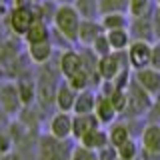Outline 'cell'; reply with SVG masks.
I'll use <instances>...</instances> for the list:
<instances>
[{
  "mask_svg": "<svg viewBox=\"0 0 160 160\" xmlns=\"http://www.w3.org/2000/svg\"><path fill=\"white\" fill-rule=\"evenodd\" d=\"M62 74H60V68L56 64V68L50 66L48 64H44V66H40V74L36 78V92H38V104L42 108L46 106H52L54 102H56V92H58V86L62 84Z\"/></svg>",
  "mask_w": 160,
  "mask_h": 160,
  "instance_id": "obj_1",
  "label": "cell"
},
{
  "mask_svg": "<svg viewBox=\"0 0 160 160\" xmlns=\"http://www.w3.org/2000/svg\"><path fill=\"white\" fill-rule=\"evenodd\" d=\"M52 24H54V30L64 40H68L70 44H78V32H80V24H82V16L74 8V4H58Z\"/></svg>",
  "mask_w": 160,
  "mask_h": 160,
  "instance_id": "obj_2",
  "label": "cell"
},
{
  "mask_svg": "<svg viewBox=\"0 0 160 160\" xmlns=\"http://www.w3.org/2000/svg\"><path fill=\"white\" fill-rule=\"evenodd\" d=\"M74 146L70 140L54 138L52 134L38 136L36 144V160H72Z\"/></svg>",
  "mask_w": 160,
  "mask_h": 160,
  "instance_id": "obj_3",
  "label": "cell"
},
{
  "mask_svg": "<svg viewBox=\"0 0 160 160\" xmlns=\"http://www.w3.org/2000/svg\"><path fill=\"white\" fill-rule=\"evenodd\" d=\"M126 92H128V108H126L124 114L130 116V118H140V116H144V114H148V110L152 108L154 100H156V98L150 96L134 78H132V82L128 84Z\"/></svg>",
  "mask_w": 160,
  "mask_h": 160,
  "instance_id": "obj_4",
  "label": "cell"
},
{
  "mask_svg": "<svg viewBox=\"0 0 160 160\" xmlns=\"http://www.w3.org/2000/svg\"><path fill=\"white\" fill-rule=\"evenodd\" d=\"M36 20V10L34 4H24V6H14L8 12V28L14 36H24L28 32V28Z\"/></svg>",
  "mask_w": 160,
  "mask_h": 160,
  "instance_id": "obj_5",
  "label": "cell"
},
{
  "mask_svg": "<svg viewBox=\"0 0 160 160\" xmlns=\"http://www.w3.org/2000/svg\"><path fill=\"white\" fill-rule=\"evenodd\" d=\"M0 108L8 116H18L22 112L24 104H22V98H20L16 80H4L0 84Z\"/></svg>",
  "mask_w": 160,
  "mask_h": 160,
  "instance_id": "obj_6",
  "label": "cell"
},
{
  "mask_svg": "<svg viewBox=\"0 0 160 160\" xmlns=\"http://www.w3.org/2000/svg\"><path fill=\"white\" fill-rule=\"evenodd\" d=\"M126 54H128L130 68L134 70L148 68L150 62H152V44L146 42V40H132Z\"/></svg>",
  "mask_w": 160,
  "mask_h": 160,
  "instance_id": "obj_7",
  "label": "cell"
},
{
  "mask_svg": "<svg viewBox=\"0 0 160 160\" xmlns=\"http://www.w3.org/2000/svg\"><path fill=\"white\" fill-rule=\"evenodd\" d=\"M72 126H74V116L72 114L56 110V114L50 116L48 134H52L54 138H60V140H70V136H72Z\"/></svg>",
  "mask_w": 160,
  "mask_h": 160,
  "instance_id": "obj_8",
  "label": "cell"
},
{
  "mask_svg": "<svg viewBox=\"0 0 160 160\" xmlns=\"http://www.w3.org/2000/svg\"><path fill=\"white\" fill-rule=\"evenodd\" d=\"M128 30H130L132 40L156 42V38H154V14L152 12L146 14V16H140V18H130Z\"/></svg>",
  "mask_w": 160,
  "mask_h": 160,
  "instance_id": "obj_9",
  "label": "cell"
},
{
  "mask_svg": "<svg viewBox=\"0 0 160 160\" xmlns=\"http://www.w3.org/2000/svg\"><path fill=\"white\" fill-rule=\"evenodd\" d=\"M58 68H60V74H62L64 80H68L70 76L78 72L80 68H84V62H82V54L74 48H66L60 52L58 56Z\"/></svg>",
  "mask_w": 160,
  "mask_h": 160,
  "instance_id": "obj_10",
  "label": "cell"
},
{
  "mask_svg": "<svg viewBox=\"0 0 160 160\" xmlns=\"http://www.w3.org/2000/svg\"><path fill=\"white\" fill-rule=\"evenodd\" d=\"M134 80L142 86L152 98H160V70L148 66L134 72Z\"/></svg>",
  "mask_w": 160,
  "mask_h": 160,
  "instance_id": "obj_11",
  "label": "cell"
},
{
  "mask_svg": "<svg viewBox=\"0 0 160 160\" xmlns=\"http://www.w3.org/2000/svg\"><path fill=\"white\" fill-rule=\"evenodd\" d=\"M140 144H142L144 154L160 156V124H146L140 134Z\"/></svg>",
  "mask_w": 160,
  "mask_h": 160,
  "instance_id": "obj_12",
  "label": "cell"
},
{
  "mask_svg": "<svg viewBox=\"0 0 160 160\" xmlns=\"http://www.w3.org/2000/svg\"><path fill=\"white\" fill-rule=\"evenodd\" d=\"M54 54V44L50 42H40V44H28L26 46V56L30 64H36V66H44L52 60Z\"/></svg>",
  "mask_w": 160,
  "mask_h": 160,
  "instance_id": "obj_13",
  "label": "cell"
},
{
  "mask_svg": "<svg viewBox=\"0 0 160 160\" xmlns=\"http://www.w3.org/2000/svg\"><path fill=\"white\" fill-rule=\"evenodd\" d=\"M102 128V122L96 118V114H74V126H72V136L80 140L82 136Z\"/></svg>",
  "mask_w": 160,
  "mask_h": 160,
  "instance_id": "obj_14",
  "label": "cell"
},
{
  "mask_svg": "<svg viewBox=\"0 0 160 160\" xmlns=\"http://www.w3.org/2000/svg\"><path fill=\"white\" fill-rule=\"evenodd\" d=\"M102 32H106V30L102 28L100 20H82L80 32H78V44L84 48H90Z\"/></svg>",
  "mask_w": 160,
  "mask_h": 160,
  "instance_id": "obj_15",
  "label": "cell"
},
{
  "mask_svg": "<svg viewBox=\"0 0 160 160\" xmlns=\"http://www.w3.org/2000/svg\"><path fill=\"white\" fill-rule=\"evenodd\" d=\"M76 96H78L76 90L70 86L66 80H62V84L58 86V92H56V102H54V106H56V110H60V112H72L74 104H76Z\"/></svg>",
  "mask_w": 160,
  "mask_h": 160,
  "instance_id": "obj_16",
  "label": "cell"
},
{
  "mask_svg": "<svg viewBox=\"0 0 160 160\" xmlns=\"http://www.w3.org/2000/svg\"><path fill=\"white\" fill-rule=\"evenodd\" d=\"M22 38H24V42H26V46H28V44L48 42V40H50V26H48V22L42 20V18H36L34 24L28 28V32L24 34Z\"/></svg>",
  "mask_w": 160,
  "mask_h": 160,
  "instance_id": "obj_17",
  "label": "cell"
},
{
  "mask_svg": "<svg viewBox=\"0 0 160 160\" xmlns=\"http://www.w3.org/2000/svg\"><path fill=\"white\" fill-rule=\"evenodd\" d=\"M94 114H96V118L102 124H112L114 120H116V116H120L118 110L114 108L112 100H110L108 96H102V94H98V98H96V108H94Z\"/></svg>",
  "mask_w": 160,
  "mask_h": 160,
  "instance_id": "obj_18",
  "label": "cell"
},
{
  "mask_svg": "<svg viewBox=\"0 0 160 160\" xmlns=\"http://www.w3.org/2000/svg\"><path fill=\"white\" fill-rule=\"evenodd\" d=\"M96 92L94 90H82L76 96V104H74L72 114H94L96 108Z\"/></svg>",
  "mask_w": 160,
  "mask_h": 160,
  "instance_id": "obj_19",
  "label": "cell"
},
{
  "mask_svg": "<svg viewBox=\"0 0 160 160\" xmlns=\"http://www.w3.org/2000/svg\"><path fill=\"white\" fill-rule=\"evenodd\" d=\"M106 36L110 40V46L114 52H124L128 50V46L132 44V36H130L128 28H116V30H108Z\"/></svg>",
  "mask_w": 160,
  "mask_h": 160,
  "instance_id": "obj_20",
  "label": "cell"
},
{
  "mask_svg": "<svg viewBox=\"0 0 160 160\" xmlns=\"http://www.w3.org/2000/svg\"><path fill=\"white\" fill-rule=\"evenodd\" d=\"M78 144H82V146H86L90 150H102V148H106L108 144H110V138H108V132L106 130H102V128H98V130H94V132H90L86 134V136H82L78 140Z\"/></svg>",
  "mask_w": 160,
  "mask_h": 160,
  "instance_id": "obj_21",
  "label": "cell"
},
{
  "mask_svg": "<svg viewBox=\"0 0 160 160\" xmlns=\"http://www.w3.org/2000/svg\"><path fill=\"white\" fill-rule=\"evenodd\" d=\"M16 86H18L20 98H22V104L24 106H30V104L36 100V96H38L36 82H34L30 76H20V78H16Z\"/></svg>",
  "mask_w": 160,
  "mask_h": 160,
  "instance_id": "obj_22",
  "label": "cell"
},
{
  "mask_svg": "<svg viewBox=\"0 0 160 160\" xmlns=\"http://www.w3.org/2000/svg\"><path fill=\"white\" fill-rule=\"evenodd\" d=\"M98 20L106 32L108 30H116V28H128V24H130L128 16L124 12H108V14H102Z\"/></svg>",
  "mask_w": 160,
  "mask_h": 160,
  "instance_id": "obj_23",
  "label": "cell"
},
{
  "mask_svg": "<svg viewBox=\"0 0 160 160\" xmlns=\"http://www.w3.org/2000/svg\"><path fill=\"white\" fill-rule=\"evenodd\" d=\"M74 8L82 20H98L100 18V4L98 0H74Z\"/></svg>",
  "mask_w": 160,
  "mask_h": 160,
  "instance_id": "obj_24",
  "label": "cell"
},
{
  "mask_svg": "<svg viewBox=\"0 0 160 160\" xmlns=\"http://www.w3.org/2000/svg\"><path fill=\"white\" fill-rule=\"evenodd\" d=\"M108 138H110V146L114 148H120L124 142H128L130 138H132V134H130V128L126 124H110V130H108Z\"/></svg>",
  "mask_w": 160,
  "mask_h": 160,
  "instance_id": "obj_25",
  "label": "cell"
},
{
  "mask_svg": "<svg viewBox=\"0 0 160 160\" xmlns=\"http://www.w3.org/2000/svg\"><path fill=\"white\" fill-rule=\"evenodd\" d=\"M66 82L76 90V92H82V90H88L90 86H92V74H90L86 68H80L74 76H70L66 80Z\"/></svg>",
  "mask_w": 160,
  "mask_h": 160,
  "instance_id": "obj_26",
  "label": "cell"
},
{
  "mask_svg": "<svg viewBox=\"0 0 160 160\" xmlns=\"http://www.w3.org/2000/svg\"><path fill=\"white\" fill-rule=\"evenodd\" d=\"M100 4V16L108 12H128L130 6V0H98Z\"/></svg>",
  "mask_w": 160,
  "mask_h": 160,
  "instance_id": "obj_27",
  "label": "cell"
},
{
  "mask_svg": "<svg viewBox=\"0 0 160 160\" xmlns=\"http://www.w3.org/2000/svg\"><path fill=\"white\" fill-rule=\"evenodd\" d=\"M152 2H154V0H130L128 16L130 18H140V16H146V14H150Z\"/></svg>",
  "mask_w": 160,
  "mask_h": 160,
  "instance_id": "obj_28",
  "label": "cell"
},
{
  "mask_svg": "<svg viewBox=\"0 0 160 160\" xmlns=\"http://www.w3.org/2000/svg\"><path fill=\"white\" fill-rule=\"evenodd\" d=\"M118 150V158L120 160H138L140 158V150H138V144L134 138H130L128 142H124Z\"/></svg>",
  "mask_w": 160,
  "mask_h": 160,
  "instance_id": "obj_29",
  "label": "cell"
},
{
  "mask_svg": "<svg viewBox=\"0 0 160 160\" xmlns=\"http://www.w3.org/2000/svg\"><path fill=\"white\" fill-rule=\"evenodd\" d=\"M90 48H92V52L96 54L98 58H102V56H108L110 52H114V50H112V46H110V40H108V36H106V32H102V34H100V36L96 38V42H94Z\"/></svg>",
  "mask_w": 160,
  "mask_h": 160,
  "instance_id": "obj_30",
  "label": "cell"
},
{
  "mask_svg": "<svg viewBox=\"0 0 160 160\" xmlns=\"http://www.w3.org/2000/svg\"><path fill=\"white\" fill-rule=\"evenodd\" d=\"M108 98L112 100L114 108H116L118 114L122 116V114L126 112V108H128V92H126V90H114V94L108 96Z\"/></svg>",
  "mask_w": 160,
  "mask_h": 160,
  "instance_id": "obj_31",
  "label": "cell"
},
{
  "mask_svg": "<svg viewBox=\"0 0 160 160\" xmlns=\"http://www.w3.org/2000/svg\"><path fill=\"white\" fill-rule=\"evenodd\" d=\"M72 160H100V158L96 150H90L86 146H82V144H78V146H74Z\"/></svg>",
  "mask_w": 160,
  "mask_h": 160,
  "instance_id": "obj_32",
  "label": "cell"
},
{
  "mask_svg": "<svg viewBox=\"0 0 160 160\" xmlns=\"http://www.w3.org/2000/svg\"><path fill=\"white\" fill-rule=\"evenodd\" d=\"M14 150V138L10 136L8 130H0V158L6 156Z\"/></svg>",
  "mask_w": 160,
  "mask_h": 160,
  "instance_id": "obj_33",
  "label": "cell"
},
{
  "mask_svg": "<svg viewBox=\"0 0 160 160\" xmlns=\"http://www.w3.org/2000/svg\"><path fill=\"white\" fill-rule=\"evenodd\" d=\"M98 158H100V160H118V150L108 144L106 148L98 150Z\"/></svg>",
  "mask_w": 160,
  "mask_h": 160,
  "instance_id": "obj_34",
  "label": "cell"
},
{
  "mask_svg": "<svg viewBox=\"0 0 160 160\" xmlns=\"http://www.w3.org/2000/svg\"><path fill=\"white\" fill-rule=\"evenodd\" d=\"M150 66L160 70V42L152 44V62H150Z\"/></svg>",
  "mask_w": 160,
  "mask_h": 160,
  "instance_id": "obj_35",
  "label": "cell"
},
{
  "mask_svg": "<svg viewBox=\"0 0 160 160\" xmlns=\"http://www.w3.org/2000/svg\"><path fill=\"white\" fill-rule=\"evenodd\" d=\"M56 4H74V0H54Z\"/></svg>",
  "mask_w": 160,
  "mask_h": 160,
  "instance_id": "obj_36",
  "label": "cell"
},
{
  "mask_svg": "<svg viewBox=\"0 0 160 160\" xmlns=\"http://www.w3.org/2000/svg\"><path fill=\"white\" fill-rule=\"evenodd\" d=\"M4 14H6V8H4V6H0V18H2Z\"/></svg>",
  "mask_w": 160,
  "mask_h": 160,
  "instance_id": "obj_37",
  "label": "cell"
},
{
  "mask_svg": "<svg viewBox=\"0 0 160 160\" xmlns=\"http://www.w3.org/2000/svg\"><path fill=\"white\" fill-rule=\"evenodd\" d=\"M154 4H156V6H160V0H154Z\"/></svg>",
  "mask_w": 160,
  "mask_h": 160,
  "instance_id": "obj_38",
  "label": "cell"
},
{
  "mask_svg": "<svg viewBox=\"0 0 160 160\" xmlns=\"http://www.w3.org/2000/svg\"><path fill=\"white\" fill-rule=\"evenodd\" d=\"M156 12H158V16H160V6H158V10H156Z\"/></svg>",
  "mask_w": 160,
  "mask_h": 160,
  "instance_id": "obj_39",
  "label": "cell"
}]
</instances>
